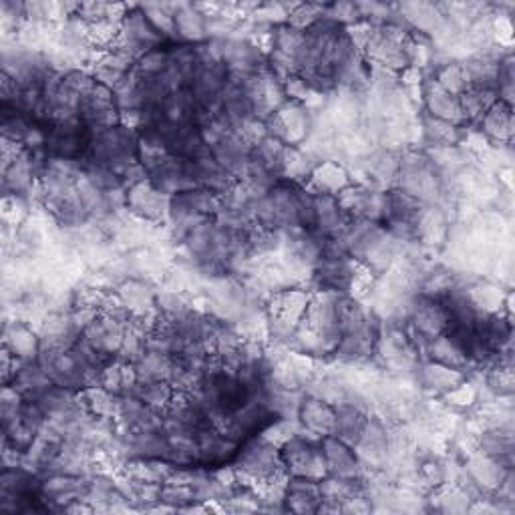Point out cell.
I'll return each instance as SVG.
<instances>
[{
    "label": "cell",
    "instance_id": "4fadbf2b",
    "mask_svg": "<svg viewBox=\"0 0 515 515\" xmlns=\"http://www.w3.org/2000/svg\"><path fill=\"white\" fill-rule=\"evenodd\" d=\"M481 127L493 139H511V133H513L511 105L497 99L481 117Z\"/></svg>",
    "mask_w": 515,
    "mask_h": 515
},
{
    "label": "cell",
    "instance_id": "ba28073f",
    "mask_svg": "<svg viewBox=\"0 0 515 515\" xmlns=\"http://www.w3.org/2000/svg\"><path fill=\"white\" fill-rule=\"evenodd\" d=\"M127 206L131 208V212L145 220H163L169 212V198L157 192L145 178L129 186Z\"/></svg>",
    "mask_w": 515,
    "mask_h": 515
},
{
    "label": "cell",
    "instance_id": "7c38bea8",
    "mask_svg": "<svg viewBox=\"0 0 515 515\" xmlns=\"http://www.w3.org/2000/svg\"><path fill=\"white\" fill-rule=\"evenodd\" d=\"M336 413V437L342 439L345 443H349L351 447H357L361 437L367 431L369 425V417L353 405H338L334 407Z\"/></svg>",
    "mask_w": 515,
    "mask_h": 515
},
{
    "label": "cell",
    "instance_id": "7a4b0ae2",
    "mask_svg": "<svg viewBox=\"0 0 515 515\" xmlns=\"http://www.w3.org/2000/svg\"><path fill=\"white\" fill-rule=\"evenodd\" d=\"M165 43H167V39L153 27V23L147 19L145 11L139 7V9L125 13V17L119 25V35H117L111 51L121 53L123 57H127L129 61L135 63L145 53L165 47Z\"/></svg>",
    "mask_w": 515,
    "mask_h": 515
},
{
    "label": "cell",
    "instance_id": "8fae6325",
    "mask_svg": "<svg viewBox=\"0 0 515 515\" xmlns=\"http://www.w3.org/2000/svg\"><path fill=\"white\" fill-rule=\"evenodd\" d=\"M300 419H302L304 427L310 433L318 435L320 439L336 433V413H334V407L326 405L320 399H306L300 405Z\"/></svg>",
    "mask_w": 515,
    "mask_h": 515
},
{
    "label": "cell",
    "instance_id": "3957f363",
    "mask_svg": "<svg viewBox=\"0 0 515 515\" xmlns=\"http://www.w3.org/2000/svg\"><path fill=\"white\" fill-rule=\"evenodd\" d=\"M280 453H282L286 473H290V477H306V479L322 481L328 475L320 441L294 435L280 447Z\"/></svg>",
    "mask_w": 515,
    "mask_h": 515
},
{
    "label": "cell",
    "instance_id": "5b68a950",
    "mask_svg": "<svg viewBox=\"0 0 515 515\" xmlns=\"http://www.w3.org/2000/svg\"><path fill=\"white\" fill-rule=\"evenodd\" d=\"M81 121L93 133L121 125V111L113 89L97 81L81 103Z\"/></svg>",
    "mask_w": 515,
    "mask_h": 515
},
{
    "label": "cell",
    "instance_id": "277c9868",
    "mask_svg": "<svg viewBox=\"0 0 515 515\" xmlns=\"http://www.w3.org/2000/svg\"><path fill=\"white\" fill-rule=\"evenodd\" d=\"M367 55L387 69H401L411 59V43L399 27H379L367 37Z\"/></svg>",
    "mask_w": 515,
    "mask_h": 515
},
{
    "label": "cell",
    "instance_id": "5bb4252c",
    "mask_svg": "<svg viewBox=\"0 0 515 515\" xmlns=\"http://www.w3.org/2000/svg\"><path fill=\"white\" fill-rule=\"evenodd\" d=\"M5 347L23 363L37 361L41 355V342L25 326H13L5 334Z\"/></svg>",
    "mask_w": 515,
    "mask_h": 515
},
{
    "label": "cell",
    "instance_id": "8992f818",
    "mask_svg": "<svg viewBox=\"0 0 515 515\" xmlns=\"http://www.w3.org/2000/svg\"><path fill=\"white\" fill-rule=\"evenodd\" d=\"M320 447L324 453L328 475L342 477V479H359L361 463L355 449L338 439L336 435H328L320 439Z\"/></svg>",
    "mask_w": 515,
    "mask_h": 515
},
{
    "label": "cell",
    "instance_id": "9a60e30c",
    "mask_svg": "<svg viewBox=\"0 0 515 515\" xmlns=\"http://www.w3.org/2000/svg\"><path fill=\"white\" fill-rule=\"evenodd\" d=\"M427 105L431 109V113L435 117H439L441 121H457L463 119L461 115V107H459V99L451 93H447L445 89H441L437 83H433L427 91Z\"/></svg>",
    "mask_w": 515,
    "mask_h": 515
},
{
    "label": "cell",
    "instance_id": "30bf717a",
    "mask_svg": "<svg viewBox=\"0 0 515 515\" xmlns=\"http://www.w3.org/2000/svg\"><path fill=\"white\" fill-rule=\"evenodd\" d=\"M9 385L13 389H17L23 397L37 399L41 393H45L53 385V381L39 361H27L15 369Z\"/></svg>",
    "mask_w": 515,
    "mask_h": 515
},
{
    "label": "cell",
    "instance_id": "9c48e42d",
    "mask_svg": "<svg viewBox=\"0 0 515 515\" xmlns=\"http://www.w3.org/2000/svg\"><path fill=\"white\" fill-rule=\"evenodd\" d=\"M282 501L286 503L288 511L316 513L322 505L320 481L306 479V477H290L284 487Z\"/></svg>",
    "mask_w": 515,
    "mask_h": 515
},
{
    "label": "cell",
    "instance_id": "52a82bcc",
    "mask_svg": "<svg viewBox=\"0 0 515 515\" xmlns=\"http://www.w3.org/2000/svg\"><path fill=\"white\" fill-rule=\"evenodd\" d=\"M411 324L417 330V334L429 345L431 340L445 334V330H447L449 314H447L445 304L441 300L421 296L417 300V304L413 306Z\"/></svg>",
    "mask_w": 515,
    "mask_h": 515
},
{
    "label": "cell",
    "instance_id": "6da1fadb",
    "mask_svg": "<svg viewBox=\"0 0 515 515\" xmlns=\"http://www.w3.org/2000/svg\"><path fill=\"white\" fill-rule=\"evenodd\" d=\"M236 475L260 481L274 483L278 477H286V467L282 461L280 447L270 443L268 439L256 435L240 443V449L234 457Z\"/></svg>",
    "mask_w": 515,
    "mask_h": 515
}]
</instances>
